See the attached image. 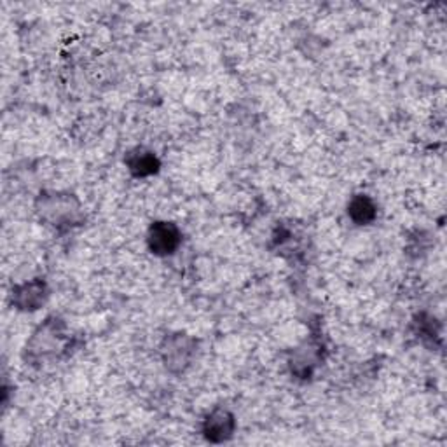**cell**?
<instances>
[{"label": "cell", "instance_id": "cell-2", "mask_svg": "<svg viewBox=\"0 0 447 447\" xmlns=\"http://www.w3.org/2000/svg\"><path fill=\"white\" fill-rule=\"evenodd\" d=\"M350 213L351 217L359 220V222H367V220L374 217V206H372V203H370L367 197H357V200H353V203H351Z\"/></svg>", "mask_w": 447, "mask_h": 447}, {"label": "cell", "instance_id": "cell-1", "mask_svg": "<svg viewBox=\"0 0 447 447\" xmlns=\"http://www.w3.org/2000/svg\"><path fill=\"white\" fill-rule=\"evenodd\" d=\"M149 241L156 254H171L178 245V232L171 224H158L152 228Z\"/></svg>", "mask_w": 447, "mask_h": 447}]
</instances>
